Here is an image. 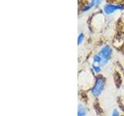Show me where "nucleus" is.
I'll use <instances>...</instances> for the list:
<instances>
[{"label":"nucleus","instance_id":"f257e3e1","mask_svg":"<svg viewBox=\"0 0 124 116\" xmlns=\"http://www.w3.org/2000/svg\"><path fill=\"white\" fill-rule=\"evenodd\" d=\"M112 53V49L109 46H104L103 47L99 50V52L93 57V63L99 67L106 65L109 60L111 59Z\"/></svg>","mask_w":124,"mask_h":116},{"label":"nucleus","instance_id":"f03ea898","mask_svg":"<svg viewBox=\"0 0 124 116\" xmlns=\"http://www.w3.org/2000/svg\"><path fill=\"white\" fill-rule=\"evenodd\" d=\"M105 84H106V79L102 76L97 77L95 81V84L91 91L92 94L94 97H95V98H98L102 93L105 88Z\"/></svg>","mask_w":124,"mask_h":116},{"label":"nucleus","instance_id":"7ed1b4c3","mask_svg":"<svg viewBox=\"0 0 124 116\" xmlns=\"http://www.w3.org/2000/svg\"><path fill=\"white\" fill-rule=\"evenodd\" d=\"M123 9H124V6H123L122 5H119V4H116V5H114V4H107V5L104 6L103 11L106 14L110 15L112 13H115L116 11L121 10Z\"/></svg>","mask_w":124,"mask_h":116},{"label":"nucleus","instance_id":"20e7f679","mask_svg":"<svg viewBox=\"0 0 124 116\" xmlns=\"http://www.w3.org/2000/svg\"><path fill=\"white\" fill-rule=\"evenodd\" d=\"M102 2V0H92L90 2V3L87 5L85 7H84L82 9V12H86L88 11L89 9H91L92 8H94L97 6H99V4Z\"/></svg>","mask_w":124,"mask_h":116},{"label":"nucleus","instance_id":"39448f33","mask_svg":"<svg viewBox=\"0 0 124 116\" xmlns=\"http://www.w3.org/2000/svg\"><path fill=\"white\" fill-rule=\"evenodd\" d=\"M86 109L81 104H79L78 108V116H86Z\"/></svg>","mask_w":124,"mask_h":116},{"label":"nucleus","instance_id":"423d86ee","mask_svg":"<svg viewBox=\"0 0 124 116\" xmlns=\"http://www.w3.org/2000/svg\"><path fill=\"white\" fill-rule=\"evenodd\" d=\"M84 38H85V34L83 33H81L78 35V45H80L83 42Z\"/></svg>","mask_w":124,"mask_h":116},{"label":"nucleus","instance_id":"0eeeda50","mask_svg":"<svg viewBox=\"0 0 124 116\" xmlns=\"http://www.w3.org/2000/svg\"><path fill=\"white\" fill-rule=\"evenodd\" d=\"M92 69L95 73H99L101 71V67H99L98 65H95V64L92 65Z\"/></svg>","mask_w":124,"mask_h":116},{"label":"nucleus","instance_id":"6e6552de","mask_svg":"<svg viewBox=\"0 0 124 116\" xmlns=\"http://www.w3.org/2000/svg\"><path fill=\"white\" fill-rule=\"evenodd\" d=\"M111 116H119V112L117 109H114Z\"/></svg>","mask_w":124,"mask_h":116}]
</instances>
